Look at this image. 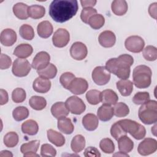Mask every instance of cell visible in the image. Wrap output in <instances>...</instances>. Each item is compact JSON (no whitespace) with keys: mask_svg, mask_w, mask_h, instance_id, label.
Here are the masks:
<instances>
[{"mask_svg":"<svg viewBox=\"0 0 157 157\" xmlns=\"http://www.w3.org/2000/svg\"><path fill=\"white\" fill-rule=\"evenodd\" d=\"M126 48L132 53H139L142 51L145 45L144 39L138 36H131L126 38L124 42Z\"/></svg>","mask_w":157,"mask_h":157,"instance_id":"cell-9","label":"cell"},{"mask_svg":"<svg viewBox=\"0 0 157 157\" xmlns=\"http://www.w3.org/2000/svg\"><path fill=\"white\" fill-rule=\"evenodd\" d=\"M150 100V94L148 92H138L132 98V101L135 104L142 105Z\"/></svg>","mask_w":157,"mask_h":157,"instance_id":"cell-46","label":"cell"},{"mask_svg":"<svg viewBox=\"0 0 157 157\" xmlns=\"http://www.w3.org/2000/svg\"><path fill=\"white\" fill-rule=\"evenodd\" d=\"M156 2L151 4L148 8V12L150 16L155 19H156Z\"/></svg>","mask_w":157,"mask_h":157,"instance_id":"cell-53","label":"cell"},{"mask_svg":"<svg viewBox=\"0 0 157 157\" xmlns=\"http://www.w3.org/2000/svg\"><path fill=\"white\" fill-rule=\"evenodd\" d=\"M96 9L92 7H86L83 8L81 12L80 18L83 22L85 23H88V20L91 17L96 14Z\"/></svg>","mask_w":157,"mask_h":157,"instance_id":"cell-48","label":"cell"},{"mask_svg":"<svg viewBox=\"0 0 157 157\" xmlns=\"http://www.w3.org/2000/svg\"><path fill=\"white\" fill-rule=\"evenodd\" d=\"M97 1L95 0H88V1H80V3L82 4V6L83 8L86 7H91L95 6Z\"/></svg>","mask_w":157,"mask_h":157,"instance_id":"cell-54","label":"cell"},{"mask_svg":"<svg viewBox=\"0 0 157 157\" xmlns=\"http://www.w3.org/2000/svg\"><path fill=\"white\" fill-rule=\"evenodd\" d=\"M97 115L100 120L102 121H107L114 115L113 108L109 105L102 104L98 109Z\"/></svg>","mask_w":157,"mask_h":157,"instance_id":"cell-21","label":"cell"},{"mask_svg":"<svg viewBox=\"0 0 157 157\" xmlns=\"http://www.w3.org/2000/svg\"><path fill=\"white\" fill-rule=\"evenodd\" d=\"M118 100L117 93L110 89L105 90L101 92V102L103 104L115 105Z\"/></svg>","mask_w":157,"mask_h":157,"instance_id":"cell-22","label":"cell"},{"mask_svg":"<svg viewBox=\"0 0 157 157\" xmlns=\"http://www.w3.org/2000/svg\"><path fill=\"white\" fill-rule=\"evenodd\" d=\"M12 115L15 120L20 121L28 118L29 115V110L26 107L19 106L13 110Z\"/></svg>","mask_w":157,"mask_h":157,"instance_id":"cell-40","label":"cell"},{"mask_svg":"<svg viewBox=\"0 0 157 157\" xmlns=\"http://www.w3.org/2000/svg\"><path fill=\"white\" fill-rule=\"evenodd\" d=\"M29 7L23 2H18L13 7V12L14 15L20 20H26L29 17Z\"/></svg>","mask_w":157,"mask_h":157,"instance_id":"cell-26","label":"cell"},{"mask_svg":"<svg viewBox=\"0 0 157 157\" xmlns=\"http://www.w3.org/2000/svg\"><path fill=\"white\" fill-rule=\"evenodd\" d=\"M37 72L40 77L51 79L53 78L56 75L57 69L54 64L50 63L45 68L40 71H37Z\"/></svg>","mask_w":157,"mask_h":157,"instance_id":"cell-34","label":"cell"},{"mask_svg":"<svg viewBox=\"0 0 157 157\" xmlns=\"http://www.w3.org/2000/svg\"><path fill=\"white\" fill-rule=\"evenodd\" d=\"M21 131L24 134L34 136L37 133L39 126L36 121L33 120H28L21 124Z\"/></svg>","mask_w":157,"mask_h":157,"instance_id":"cell-29","label":"cell"},{"mask_svg":"<svg viewBox=\"0 0 157 157\" xmlns=\"http://www.w3.org/2000/svg\"><path fill=\"white\" fill-rule=\"evenodd\" d=\"M71 147L72 150L75 153L82 151L85 147V137L80 134L76 135L72 139Z\"/></svg>","mask_w":157,"mask_h":157,"instance_id":"cell-31","label":"cell"},{"mask_svg":"<svg viewBox=\"0 0 157 157\" xmlns=\"http://www.w3.org/2000/svg\"><path fill=\"white\" fill-rule=\"evenodd\" d=\"M113 113L116 117H124L129 113L128 106L124 102H117L113 107Z\"/></svg>","mask_w":157,"mask_h":157,"instance_id":"cell-39","label":"cell"},{"mask_svg":"<svg viewBox=\"0 0 157 157\" xmlns=\"http://www.w3.org/2000/svg\"><path fill=\"white\" fill-rule=\"evenodd\" d=\"M65 104L69 111L73 114L80 115L86 109V105L83 101L75 96H72L67 98Z\"/></svg>","mask_w":157,"mask_h":157,"instance_id":"cell-8","label":"cell"},{"mask_svg":"<svg viewBox=\"0 0 157 157\" xmlns=\"http://www.w3.org/2000/svg\"><path fill=\"white\" fill-rule=\"evenodd\" d=\"M156 124H155V126L151 128V132H153L154 136H156Z\"/></svg>","mask_w":157,"mask_h":157,"instance_id":"cell-58","label":"cell"},{"mask_svg":"<svg viewBox=\"0 0 157 157\" xmlns=\"http://www.w3.org/2000/svg\"><path fill=\"white\" fill-rule=\"evenodd\" d=\"M33 49L28 44H21L18 45L13 51V55L18 58H26L29 57L33 53Z\"/></svg>","mask_w":157,"mask_h":157,"instance_id":"cell-23","label":"cell"},{"mask_svg":"<svg viewBox=\"0 0 157 157\" xmlns=\"http://www.w3.org/2000/svg\"><path fill=\"white\" fill-rule=\"evenodd\" d=\"M98 118L93 113H87L82 118V124L88 131L95 130L98 128Z\"/></svg>","mask_w":157,"mask_h":157,"instance_id":"cell-19","label":"cell"},{"mask_svg":"<svg viewBox=\"0 0 157 157\" xmlns=\"http://www.w3.org/2000/svg\"><path fill=\"white\" fill-rule=\"evenodd\" d=\"M50 56L46 52H40L36 54L32 62V67L37 71L45 68L50 63Z\"/></svg>","mask_w":157,"mask_h":157,"instance_id":"cell-12","label":"cell"},{"mask_svg":"<svg viewBox=\"0 0 157 157\" xmlns=\"http://www.w3.org/2000/svg\"><path fill=\"white\" fill-rule=\"evenodd\" d=\"M26 91L21 88H15L12 93V99L15 103H20L23 102L26 99Z\"/></svg>","mask_w":157,"mask_h":157,"instance_id":"cell-45","label":"cell"},{"mask_svg":"<svg viewBox=\"0 0 157 157\" xmlns=\"http://www.w3.org/2000/svg\"><path fill=\"white\" fill-rule=\"evenodd\" d=\"M78 9L76 0H54L49 7V15L58 23H64L72 18Z\"/></svg>","mask_w":157,"mask_h":157,"instance_id":"cell-1","label":"cell"},{"mask_svg":"<svg viewBox=\"0 0 157 157\" xmlns=\"http://www.w3.org/2000/svg\"><path fill=\"white\" fill-rule=\"evenodd\" d=\"M151 70L147 66H137L132 72L133 84L138 88H147L151 84Z\"/></svg>","mask_w":157,"mask_h":157,"instance_id":"cell-3","label":"cell"},{"mask_svg":"<svg viewBox=\"0 0 157 157\" xmlns=\"http://www.w3.org/2000/svg\"><path fill=\"white\" fill-rule=\"evenodd\" d=\"M139 118L145 124H154L157 121V102L149 100L142 104L138 111Z\"/></svg>","mask_w":157,"mask_h":157,"instance_id":"cell-4","label":"cell"},{"mask_svg":"<svg viewBox=\"0 0 157 157\" xmlns=\"http://www.w3.org/2000/svg\"><path fill=\"white\" fill-rule=\"evenodd\" d=\"M40 154L42 156H55L56 150L50 144H43L40 148Z\"/></svg>","mask_w":157,"mask_h":157,"instance_id":"cell-49","label":"cell"},{"mask_svg":"<svg viewBox=\"0 0 157 157\" xmlns=\"http://www.w3.org/2000/svg\"><path fill=\"white\" fill-rule=\"evenodd\" d=\"M86 98L90 104H98L101 102V92L97 90H89L86 94Z\"/></svg>","mask_w":157,"mask_h":157,"instance_id":"cell-37","label":"cell"},{"mask_svg":"<svg viewBox=\"0 0 157 157\" xmlns=\"http://www.w3.org/2000/svg\"><path fill=\"white\" fill-rule=\"evenodd\" d=\"M33 87L34 90L37 93H45L51 88V82L48 78L39 76L33 82Z\"/></svg>","mask_w":157,"mask_h":157,"instance_id":"cell-17","label":"cell"},{"mask_svg":"<svg viewBox=\"0 0 157 157\" xmlns=\"http://www.w3.org/2000/svg\"><path fill=\"white\" fill-rule=\"evenodd\" d=\"M118 149L120 151L128 153L131 151L134 148V143L132 140L126 135L121 137L118 139Z\"/></svg>","mask_w":157,"mask_h":157,"instance_id":"cell-30","label":"cell"},{"mask_svg":"<svg viewBox=\"0 0 157 157\" xmlns=\"http://www.w3.org/2000/svg\"><path fill=\"white\" fill-rule=\"evenodd\" d=\"M70 54L74 59L78 61L82 60L87 56V47L81 42H75L72 45L70 48Z\"/></svg>","mask_w":157,"mask_h":157,"instance_id":"cell-13","label":"cell"},{"mask_svg":"<svg viewBox=\"0 0 157 157\" xmlns=\"http://www.w3.org/2000/svg\"><path fill=\"white\" fill-rule=\"evenodd\" d=\"M99 147L105 153H112L115 150V145L113 141L109 138H104L100 141Z\"/></svg>","mask_w":157,"mask_h":157,"instance_id":"cell-44","label":"cell"},{"mask_svg":"<svg viewBox=\"0 0 157 157\" xmlns=\"http://www.w3.org/2000/svg\"><path fill=\"white\" fill-rule=\"evenodd\" d=\"M84 156L86 157H99L101 156V153L96 148L89 147L85 150Z\"/></svg>","mask_w":157,"mask_h":157,"instance_id":"cell-51","label":"cell"},{"mask_svg":"<svg viewBox=\"0 0 157 157\" xmlns=\"http://www.w3.org/2000/svg\"><path fill=\"white\" fill-rule=\"evenodd\" d=\"M88 88L87 81L83 78H75L71 82L69 90L74 94H82L84 93Z\"/></svg>","mask_w":157,"mask_h":157,"instance_id":"cell-14","label":"cell"},{"mask_svg":"<svg viewBox=\"0 0 157 157\" xmlns=\"http://www.w3.org/2000/svg\"><path fill=\"white\" fill-rule=\"evenodd\" d=\"M29 104L31 108L36 110H41L47 105L45 99L42 96H33L29 100Z\"/></svg>","mask_w":157,"mask_h":157,"instance_id":"cell-32","label":"cell"},{"mask_svg":"<svg viewBox=\"0 0 157 157\" xmlns=\"http://www.w3.org/2000/svg\"><path fill=\"white\" fill-rule=\"evenodd\" d=\"M12 71L13 75L17 77H25L31 71V65L27 59L17 58L13 63Z\"/></svg>","mask_w":157,"mask_h":157,"instance_id":"cell-6","label":"cell"},{"mask_svg":"<svg viewBox=\"0 0 157 157\" xmlns=\"http://www.w3.org/2000/svg\"><path fill=\"white\" fill-rule=\"evenodd\" d=\"M144 58L149 61H155L157 58V49L152 45H148L142 52Z\"/></svg>","mask_w":157,"mask_h":157,"instance_id":"cell-43","label":"cell"},{"mask_svg":"<svg viewBox=\"0 0 157 157\" xmlns=\"http://www.w3.org/2000/svg\"><path fill=\"white\" fill-rule=\"evenodd\" d=\"M75 78V75L71 72H64L59 77V82L62 86L68 90L71 82Z\"/></svg>","mask_w":157,"mask_h":157,"instance_id":"cell-47","label":"cell"},{"mask_svg":"<svg viewBox=\"0 0 157 157\" xmlns=\"http://www.w3.org/2000/svg\"><path fill=\"white\" fill-rule=\"evenodd\" d=\"M58 129L66 134H71L74 129V126L71 120L66 117H62L58 120Z\"/></svg>","mask_w":157,"mask_h":157,"instance_id":"cell-24","label":"cell"},{"mask_svg":"<svg viewBox=\"0 0 157 157\" xmlns=\"http://www.w3.org/2000/svg\"><path fill=\"white\" fill-rule=\"evenodd\" d=\"M128 4L124 0L113 1L111 5L113 13L118 16L124 15L128 10Z\"/></svg>","mask_w":157,"mask_h":157,"instance_id":"cell-28","label":"cell"},{"mask_svg":"<svg viewBox=\"0 0 157 157\" xmlns=\"http://www.w3.org/2000/svg\"><path fill=\"white\" fill-rule=\"evenodd\" d=\"M19 33L21 37L26 40H31L34 37V31L33 27L27 24L23 25L20 26Z\"/></svg>","mask_w":157,"mask_h":157,"instance_id":"cell-41","label":"cell"},{"mask_svg":"<svg viewBox=\"0 0 157 157\" xmlns=\"http://www.w3.org/2000/svg\"><path fill=\"white\" fill-rule=\"evenodd\" d=\"M157 150V141L153 138H145L138 145L137 151L142 156L153 153Z\"/></svg>","mask_w":157,"mask_h":157,"instance_id":"cell-10","label":"cell"},{"mask_svg":"<svg viewBox=\"0 0 157 157\" xmlns=\"http://www.w3.org/2000/svg\"><path fill=\"white\" fill-rule=\"evenodd\" d=\"M23 156H32V157H34V156H39V155H37L36 153H26L25 154H23Z\"/></svg>","mask_w":157,"mask_h":157,"instance_id":"cell-56","label":"cell"},{"mask_svg":"<svg viewBox=\"0 0 157 157\" xmlns=\"http://www.w3.org/2000/svg\"><path fill=\"white\" fill-rule=\"evenodd\" d=\"M4 144L9 148H13L18 142V136L15 132H7L4 137Z\"/></svg>","mask_w":157,"mask_h":157,"instance_id":"cell-38","label":"cell"},{"mask_svg":"<svg viewBox=\"0 0 157 157\" xmlns=\"http://www.w3.org/2000/svg\"><path fill=\"white\" fill-rule=\"evenodd\" d=\"M118 121L124 131L129 133L134 139L141 140L145 137L146 129L142 124L129 119H123Z\"/></svg>","mask_w":157,"mask_h":157,"instance_id":"cell-5","label":"cell"},{"mask_svg":"<svg viewBox=\"0 0 157 157\" xmlns=\"http://www.w3.org/2000/svg\"><path fill=\"white\" fill-rule=\"evenodd\" d=\"M69 110L66 107L65 102H57L52 105L51 107V113L56 119H59L68 115Z\"/></svg>","mask_w":157,"mask_h":157,"instance_id":"cell-18","label":"cell"},{"mask_svg":"<svg viewBox=\"0 0 157 157\" xmlns=\"http://www.w3.org/2000/svg\"><path fill=\"white\" fill-rule=\"evenodd\" d=\"M104 17L101 14H95L90 18L88 23L93 29H98L104 26Z\"/></svg>","mask_w":157,"mask_h":157,"instance_id":"cell-36","label":"cell"},{"mask_svg":"<svg viewBox=\"0 0 157 157\" xmlns=\"http://www.w3.org/2000/svg\"><path fill=\"white\" fill-rule=\"evenodd\" d=\"M45 13L44 7L39 5H32L28 8L29 17L33 19H39L42 18Z\"/></svg>","mask_w":157,"mask_h":157,"instance_id":"cell-33","label":"cell"},{"mask_svg":"<svg viewBox=\"0 0 157 157\" xmlns=\"http://www.w3.org/2000/svg\"><path fill=\"white\" fill-rule=\"evenodd\" d=\"M40 145V141L34 140L21 145L20 151L23 154L26 153H36Z\"/></svg>","mask_w":157,"mask_h":157,"instance_id":"cell-35","label":"cell"},{"mask_svg":"<svg viewBox=\"0 0 157 157\" xmlns=\"http://www.w3.org/2000/svg\"><path fill=\"white\" fill-rule=\"evenodd\" d=\"M98 40L101 46L105 48H110L114 45L116 42V36L111 31L102 32L98 37Z\"/></svg>","mask_w":157,"mask_h":157,"instance_id":"cell-15","label":"cell"},{"mask_svg":"<svg viewBox=\"0 0 157 157\" xmlns=\"http://www.w3.org/2000/svg\"><path fill=\"white\" fill-rule=\"evenodd\" d=\"M0 95H1V100H0V104L1 105L6 104L9 101V96L7 92L3 90H0Z\"/></svg>","mask_w":157,"mask_h":157,"instance_id":"cell-52","label":"cell"},{"mask_svg":"<svg viewBox=\"0 0 157 157\" xmlns=\"http://www.w3.org/2000/svg\"><path fill=\"white\" fill-rule=\"evenodd\" d=\"M47 137L48 140L56 147H61L65 144V138L60 133L53 129L47 131Z\"/></svg>","mask_w":157,"mask_h":157,"instance_id":"cell-27","label":"cell"},{"mask_svg":"<svg viewBox=\"0 0 157 157\" xmlns=\"http://www.w3.org/2000/svg\"><path fill=\"white\" fill-rule=\"evenodd\" d=\"M116 85L119 92L123 96L131 95L133 91V83L128 79H121L117 82Z\"/></svg>","mask_w":157,"mask_h":157,"instance_id":"cell-20","label":"cell"},{"mask_svg":"<svg viewBox=\"0 0 157 157\" xmlns=\"http://www.w3.org/2000/svg\"><path fill=\"white\" fill-rule=\"evenodd\" d=\"M114 156H129V155H128V153H124V152H121V151H120L118 153H117L113 155Z\"/></svg>","mask_w":157,"mask_h":157,"instance_id":"cell-57","label":"cell"},{"mask_svg":"<svg viewBox=\"0 0 157 157\" xmlns=\"http://www.w3.org/2000/svg\"><path fill=\"white\" fill-rule=\"evenodd\" d=\"M17 38V34L15 31L12 29L7 28L1 32L0 41L3 45L9 47L13 45L15 43Z\"/></svg>","mask_w":157,"mask_h":157,"instance_id":"cell-16","label":"cell"},{"mask_svg":"<svg viewBox=\"0 0 157 157\" xmlns=\"http://www.w3.org/2000/svg\"><path fill=\"white\" fill-rule=\"evenodd\" d=\"M4 156H7V157H12L13 156L12 153L7 150H3L1 151L0 153V157H4Z\"/></svg>","mask_w":157,"mask_h":157,"instance_id":"cell-55","label":"cell"},{"mask_svg":"<svg viewBox=\"0 0 157 157\" xmlns=\"http://www.w3.org/2000/svg\"><path fill=\"white\" fill-rule=\"evenodd\" d=\"M110 78V72L104 66H97L92 72V79L98 85L107 84Z\"/></svg>","mask_w":157,"mask_h":157,"instance_id":"cell-7","label":"cell"},{"mask_svg":"<svg viewBox=\"0 0 157 157\" xmlns=\"http://www.w3.org/2000/svg\"><path fill=\"white\" fill-rule=\"evenodd\" d=\"M111 136L117 140L123 136H126L127 132L123 128L119 121L115 122L110 128Z\"/></svg>","mask_w":157,"mask_h":157,"instance_id":"cell-42","label":"cell"},{"mask_svg":"<svg viewBox=\"0 0 157 157\" xmlns=\"http://www.w3.org/2000/svg\"><path fill=\"white\" fill-rule=\"evenodd\" d=\"M70 40L69 32L64 28L58 29L53 35L52 42L53 45L59 48H62L67 45Z\"/></svg>","mask_w":157,"mask_h":157,"instance_id":"cell-11","label":"cell"},{"mask_svg":"<svg viewBox=\"0 0 157 157\" xmlns=\"http://www.w3.org/2000/svg\"><path fill=\"white\" fill-rule=\"evenodd\" d=\"M37 31L40 37L48 38L53 33V26L48 21H43L37 25Z\"/></svg>","mask_w":157,"mask_h":157,"instance_id":"cell-25","label":"cell"},{"mask_svg":"<svg viewBox=\"0 0 157 157\" xmlns=\"http://www.w3.org/2000/svg\"><path fill=\"white\" fill-rule=\"evenodd\" d=\"M12 60L6 54L1 53V59H0V69H7L11 66Z\"/></svg>","mask_w":157,"mask_h":157,"instance_id":"cell-50","label":"cell"},{"mask_svg":"<svg viewBox=\"0 0 157 157\" xmlns=\"http://www.w3.org/2000/svg\"><path fill=\"white\" fill-rule=\"evenodd\" d=\"M134 63L132 56L123 54L118 58H110L105 63L106 69L122 80L128 79L130 75V67Z\"/></svg>","mask_w":157,"mask_h":157,"instance_id":"cell-2","label":"cell"}]
</instances>
